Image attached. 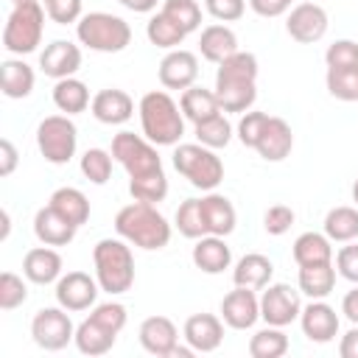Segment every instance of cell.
Returning a JSON list of instances; mask_svg holds the SVG:
<instances>
[{
    "label": "cell",
    "instance_id": "cell-24",
    "mask_svg": "<svg viewBox=\"0 0 358 358\" xmlns=\"http://www.w3.org/2000/svg\"><path fill=\"white\" fill-rule=\"evenodd\" d=\"M193 266L204 274H221L232 266V252L221 235H201L193 246Z\"/></svg>",
    "mask_w": 358,
    "mask_h": 358
},
{
    "label": "cell",
    "instance_id": "cell-11",
    "mask_svg": "<svg viewBox=\"0 0 358 358\" xmlns=\"http://www.w3.org/2000/svg\"><path fill=\"white\" fill-rule=\"evenodd\" d=\"M302 313V299L299 291L291 288L288 282H268L263 296H260V319L274 327H288L296 322Z\"/></svg>",
    "mask_w": 358,
    "mask_h": 358
},
{
    "label": "cell",
    "instance_id": "cell-50",
    "mask_svg": "<svg viewBox=\"0 0 358 358\" xmlns=\"http://www.w3.org/2000/svg\"><path fill=\"white\" fill-rule=\"evenodd\" d=\"M204 8L218 22H235L246 11V0H204Z\"/></svg>",
    "mask_w": 358,
    "mask_h": 358
},
{
    "label": "cell",
    "instance_id": "cell-38",
    "mask_svg": "<svg viewBox=\"0 0 358 358\" xmlns=\"http://www.w3.org/2000/svg\"><path fill=\"white\" fill-rule=\"evenodd\" d=\"M193 134H196V143H201V145H207V148L215 151V148H224L232 140V123L218 112V115L196 123L193 126Z\"/></svg>",
    "mask_w": 358,
    "mask_h": 358
},
{
    "label": "cell",
    "instance_id": "cell-26",
    "mask_svg": "<svg viewBox=\"0 0 358 358\" xmlns=\"http://www.w3.org/2000/svg\"><path fill=\"white\" fill-rule=\"evenodd\" d=\"M199 50H201V56H204L207 62L221 64L224 59H229V56L238 53L241 48H238L235 31H232L229 25L215 22V25H207V28L201 31V36H199Z\"/></svg>",
    "mask_w": 358,
    "mask_h": 358
},
{
    "label": "cell",
    "instance_id": "cell-10",
    "mask_svg": "<svg viewBox=\"0 0 358 358\" xmlns=\"http://www.w3.org/2000/svg\"><path fill=\"white\" fill-rule=\"evenodd\" d=\"M31 336H34L36 347H42L48 352H59L70 341H76V327H73V322L62 305L59 308H42L31 319Z\"/></svg>",
    "mask_w": 358,
    "mask_h": 358
},
{
    "label": "cell",
    "instance_id": "cell-22",
    "mask_svg": "<svg viewBox=\"0 0 358 358\" xmlns=\"http://www.w3.org/2000/svg\"><path fill=\"white\" fill-rule=\"evenodd\" d=\"M76 224H70L56 207L45 204L36 210L34 215V235L39 243H48V246H67L73 238H76Z\"/></svg>",
    "mask_w": 358,
    "mask_h": 358
},
{
    "label": "cell",
    "instance_id": "cell-60",
    "mask_svg": "<svg viewBox=\"0 0 358 358\" xmlns=\"http://www.w3.org/2000/svg\"><path fill=\"white\" fill-rule=\"evenodd\" d=\"M313 3H316V0H313Z\"/></svg>",
    "mask_w": 358,
    "mask_h": 358
},
{
    "label": "cell",
    "instance_id": "cell-20",
    "mask_svg": "<svg viewBox=\"0 0 358 358\" xmlns=\"http://www.w3.org/2000/svg\"><path fill=\"white\" fill-rule=\"evenodd\" d=\"M90 112H92L95 120H101V123H106V126H120V123L131 120V115H134V101H131L129 92L109 87V90H101V92L92 95Z\"/></svg>",
    "mask_w": 358,
    "mask_h": 358
},
{
    "label": "cell",
    "instance_id": "cell-8",
    "mask_svg": "<svg viewBox=\"0 0 358 358\" xmlns=\"http://www.w3.org/2000/svg\"><path fill=\"white\" fill-rule=\"evenodd\" d=\"M36 145H39V154L50 165L70 162L76 157V145H78V131H76V123L70 120V115H48L36 126Z\"/></svg>",
    "mask_w": 358,
    "mask_h": 358
},
{
    "label": "cell",
    "instance_id": "cell-58",
    "mask_svg": "<svg viewBox=\"0 0 358 358\" xmlns=\"http://www.w3.org/2000/svg\"><path fill=\"white\" fill-rule=\"evenodd\" d=\"M352 201H355V207H358V179L352 182Z\"/></svg>",
    "mask_w": 358,
    "mask_h": 358
},
{
    "label": "cell",
    "instance_id": "cell-45",
    "mask_svg": "<svg viewBox=\"0 0 358 358\" xmlns=\"http://www.w3.org/2000/svg\"><path fill=\"white\" fill-rule=\"evenodd\" d=\"M324 64L327 67H358V42H352V39H336L324 50Z\"/></svg>",
    "mask_w": 358,
    "mask_h": 358
},
{
    "label": "cell",
    "instance_id": "cell-16",
    "mask_svg": "<svg viewBox=\"0 0 358 358\" xmlns=\"http://www.w3.org/2000/svg\"><path fill=\"white\" fill-rule=\"evenodd\" d=\"M299 324L305 338L316 344H327L338 336V313L324 299H310V305H305L299 313Z\"/></svg>",
    "mask_w": 358,
    "mask_h": 358
},
{
    "label": "cell",
    "instance_id": "cell-14",
    "mask_svg": "<svg viewBox=\"0 0 358 358\" xmlns=\"http://www.w3.org/2000/svg\"><path fill=\"white\" fill-rule=\"evenodd\" d=\"M199 78V59L185 48H173L159 62V84L165 90H187Z\"/></svg>",
    "mask_w": 358,
    "mask_h": 358
},
{
    "label": "cell",
    "instance_id": "cell-12",
    "mask_svg": "<svg viewBox=\"0 0 358 358\" xmlns=\"http://www.w3.org/2000/svg\"><path fill=\"white\" fill-rule=\"evenodd\" d=\"M98 291H101L98 280L90 277L87 271H67L56 280V302L70 313L95 308Z\"/></svg>",
    "mask_w": 358,
    "mask_h": 358
},
{
    "label": "cell",
    "instance_id": "cell-52",
    "mask_svg": "<svg viewBox=\"0 0 358 358\" xmlns=\"http://www.w3.org/2000/svg\"><path fill=\"white\" fill-rule=\"evenodd\" d=\"M294 0H249V6H252V11L255 14H260V17H282L285 11H291L294 6H291Z\"/></svg>",
    "mask_w": 358,
    "mask_h": 358
},
{
    "label": "cell",
    "instance_id": "cell-31",
    "mask_svg": "<svg viewBox=\"0 0 358 358\" xmlns=\"http://www.w3.org/2000/svg\"><path fill=\"white\" fill-rule=\"evenodd\" d=\"M333 241L324 232H302L294 241V260L296 266H313V263H333Z\"/></svg>",
    "mask_w": 358,
    "mask_h": 358
},
{
    "label": "cell",
    "instance_id": "cell-55",
    "mask_svg": "<svg viewBox=\"0 0 358 358\" xmlns=\"http://www.w3.org/2000/svg\"><path fill=\"white\" fill-rule=\"evenodd\" d=\"M341 313H344L352 324H358V285L344 294V299H341Z\"/></svg>",
    "mask_w": 358,
    "mask_h": 358
},
{
    "label": "cell",
    "instance_id": "cell-36",
    "mask_svg": "<svg viewBox=\"0 0 358 358\" xmlns=\"http://www.w3.org/2000/svg\"><path fill=\"white\" fill-rule=\"evenodd\" d=\"M288 352V336L282 333V327H263L249 338V355L252 358H280Z\"/></svg>",
    "mask_w": 358,
    "mask_h": 358
},
{
    "label": "cell",
    "instance_id": "cell-39",
    "mask_svg": "<svg viewBox=\"0 0 358 358\" xmlns=\"http://www.w3.org/2000/svg\"><path fill=\"white\" fill-rule=\"evenodd\" d=\"M129 193L134 201H145V204H159L168 196V176L165 171L148 173V176H134L129 179Z\"/></svg>",
    "mask_w": 358,
    "mask_h": 358
},
{
    "label": "cell",
    "instance_id": "cell-32",
    "mask_svg": "<svg viewBox=\"0 0 358 358\" xmlns=\"http://www.w3.org/2000/svg\"><path fill=\"white\" fill-rule=\"evenodd\" d=\"M53 103L64 115H78V112H84L92 103V98H90L87 84L70 76V78H59L56 81V87H53Z\"/></svg>",
    "mask_w": 358,
    "mask_h": 358
},
{
    "label": "cell",
    "instance_id": "cell-1",
    "mask_svg": "<svg viewBox=\"0 0 358 358\" xmlns=\"http://www.w3.org/2000/svg\"><path fill=\"white\" fill-rule=\"evenodd\" d=\"M215 98L221 112H249L257 98V56L238 50L215 70Z\"/></svg>",
    "mask_w": 358,
    "mask_h": 358
},
{
    "label": "cell",
    "instance_id": "cell-59",
    "mask_svg": "<svg viewBox=\"0 0 358 358\" xmlns=\"http://www.w3.org/2000/svg\"><path fill=\"white\" fill-rule=\"evenodd\" d=\"M11 3H25V0H11Z\"/></svg>",
    "mask_w": 358,
    "mask_h": 358
},
{
    "label": "cell",
    "instance_id": "cell-9",
    "mask_svg": "<svg viewBox=\"0 0 358 358\" xmlns=\"http://www.w3.org/2000/svg\"><path fill=\"white\" fill-rule=\"evenodd\" d=\"M112 157L126 168L129 179L148 176L162 171V159L157 154V145L148 137H140L134 131H117L112 140Z\"/></svg>",
    "mask_w": 358,
    "mask_h": 358
},
{
    "label": "cell",
    "instance_id": "cell-49",
    "mask_svg": "<svg viewBox=\"0 0 358 358\" xmlns=\"http://www.w3.org/2000/svg\"><path fill=\"white\" fill-rule=\"evenodd\" d=\"M294 218L296 215H294V210L288 204H271L266 210V215H263V227H266L268 235H285L291 229Z\"/></svg>",
    "mask_w": 358,
    "mask_h": 358
},
{
    "label": "cell",
    "instance_id": "cell-51",
    "mask_svg": "<svg viewBox=\"0 0 358 358\" xmlns=\"http://www.w3.org/2000/svg\"><path fill=\"white\" fill-rule=\"evenodd\" d=\"M336 268L344 280L358 285V243H347L336 252Z\"/></svg>",
    "mask_w": 358,
    "mask_h": 358
},
{
    "label": "cell",
    "instance_id": "cell-2",
    "mask_svg": "<svg viewBox=\"0 0 358 358\" xmlns=\"http://www.w3.org/2000/svg\"><path fill=\"white\" fill-rule=\"evenodd\" d=\"M115 232L131 246H140L148 252L162 249L171 241V224L154 204H145V201H131L120 207L115 215Z\"/></svg>",
    "mask_w": 358,
    "mask_h": 358
},
{
    "label": "cell",
    "instance_id": "cell-56",
    "mask_svg": "<svg viewBox=\"0 0 358 358\" xmlns=\"http://www.w3.org/2000/svg\"><path fill=\"white\" fill-rule=\"evenodd\" d=\"M123 8H129V11H134V14H148V11H154L157 8V3L159 0H117Z\"/></svg>",
    "mask_w": 358,
    "mask_h": 358
},
{
    "label": "cell",
    "instance_id": "cell-25",
    "mask_svg": "<svg viewBox=\"0 0 358 358\" xmlns=\"http://www.w3.org/2000/svg\"><path fill=\"white\" fill-rule=\"evenodd\" d=\"M199 201H201V215H204L207 235H221V238H227V235L235 229V221H238L232 201H229L227 196H221V193H213V190H210L207 196H201Z\"/></svg>",
    "mask_w": 358,
    "mask_h": 358
},
{
    "label": "cell",
    "instance_id": "cell-34",
    "mask_svg": "<svg viewBox=\"0 0 358 358\" xmlns=\"http://www.w3.org/2000/svg\"><path fill=\"white\" fill-rule=\"evenodd\" d=\"M48 204L56 207L76 227H81V224L90 221V199L78 187H59V190H53V196H50Z\"/></svg>",
    "mask_w": 358,
    "mask_h": 358
},
{
    "label": "cell",
    "instance_id": "cell-46",
    "mask_svg": "<svg viewBox=\"0 0 358 358\" xmlns=\"http://www.w3.org/2000/svg\"><path fill=\"white\" fill-rule=\"evenodd\" d=\"M266 120H268L266 112H255V109L243 112L241 120H238V140H241L246 148H255L257 140H260V131H263Z\"/></svg>",
    "mask_w": 358,
    "mask_h": 358
},
{
    "label": "cell",
    "instance_id": "cell-29",
    "mask_svg": "<svg viewBox=\"0 0 358 358\" xmlns=\"http://www.w3.org/2000/svg\"><path fill=\"white\" fill-rule=\"evenodd\" d=\"M117 341V333L98 324L92 316H87L78 327H76V347L84 355H106Z\"/></svg>",
    "mask_w": 358,
    "mask_h": 358
},
{
    "label": "cell",
    "instance_id": "cell-27",
    "mask_svg": "<svg viewBox=\"0 0 358 358\" xmlns=\"http://www.w3.org/2000/svg\"><path fill=\"white\" fill-rule=\"evenodd\" d=\"M271 274H274V263H271L266 255H260V252H249V255H243V257L235 263V268H232V282L241 285V288H255V291H260V288H266V285L271 282Z\"/></svg>",
    "mask_w": 358,
    "mask_h": 358
},
{
    "label": "cell",
    "instance_id": "cell-37",
    "mask_svg": "<svg viewBox=\"0 0 358 358\" xmlns=\"http://www.w3.org/2000/svg\"><path fill=\"white\" fill-rule=\"evenodd\" d=\"M145 36H148L151 45H157V48H162V50H173V48H179V45L185 42L187 34H185L173 20H168V17L159 11V14H154V17L148 20Z\"/></svg>",
    "mask_w": 358,
    "mask_h": 358
},
{
    "label": "cell",
    "instance_id": "cell-13",
    "mask_svg": "<svg viewBox=\"0 0 358 358\" xmlns=\"http://www.w3.org/2000/svg\"><path fill=\"white\" fill-rule=\"evenodd\" d=\"M285 31L294 42L299 45H313L319 42L324 34H327V11L313 3V0H305V3H296L291 11H288V20H285Z\"/></svg>",
    "mask_w": 358,
    "mask_h": 358
},
{
    "label": "cell",
    "instance_id": "cell-40",
    "mask_svg": "<svg viewBox=\"0 0 358 358\" xmlns=\"http://www.w3.org/2000/svg\"><path fill=\"white\" fill-rule=\"evenodd\" d=\"M173 224L179 229V235L190 238V241H199L201 235H207V227H204V215H201V201L199 199H185L173 215Z\"/></svg>",
    "mask_w": 358,
    "mask_h": 358
},
{
    "label": "cell",
    "instance_id": "cell-57",
    "mask_svg": "<svg viewBox=\"0 0 358 358\" xmlns=\"http://www.w3.org/2000/svg\"><path fill=\"white\" fill-rule=\"evenodd\" d=\"M8 229H11V218H8V210H3V232H0L3 241L8 238Z\"/></svg>",
    "mask_w": 358,
    "mask_h": 358
},
{
    "label": "cell",
    "instance_id": "cell-35",
    "mask_svg": "<svg viewBox=\"0 0 358 358\" xmlns=\"http://www.w3.org/2000/svg\"><path fill=\"white\" fill-rule=\"evenodd\" d=\"M324 235L333 243H350L358 238V207H333L324 215Z\"/></svg>",
    "mask_w": 358,
    "mask_h": 358
},
{
    "label": "cell",
    "instance_id": "cell-41",
    "mask_svg": "<svg viewBox=\"0 0 358 358\" xmlns=\"http://www.w3.org/2000/svg\"><path fill=\"white\" fill-rule=\"evenodd\" d=\"M327 92L338 101H358V67H327Z\"/></svg>",
    "mask_w": 358,
    "mask_h": 358
},
{
    "label": "cell",
    "instance_id": "cell-21",
    "mask_svg": "<svg viewBox=\"0 0 358 358\" xmlns=\"http://www.w3.org/2000/svg\"><path fill=\"white\" fill-rule=\"evenodd\" d=\"M22 274L34 285H50L62 277V255L53 246H34L22 257Z\"/></svg>",
    "mask_w": 358,
    "mask_h": 358
},
{
    "label": "cell",
    "instance_id": "cell-54",
    "mask_svg": "<svg viewBox=\"0 0 358 358\" xmlns=\"http://www.w3.org/2000/svg\"><path fill=\"white\" fill-rule=\"evenodd\" d=\"M338 355L341 358H358V324H352L341 341H338Z\"/></svg>",
    "mask_w": 358,
    "mask_h": 358
},
{
    "label": "cell",
    "instance_id": "cell-43",
    "mask_svg": "<svg viewBox=\"0 0 358 358\" xmlns=\"http://www.w3.org/2000/svg\"><path fill=\"white\" fill-rule=\"evenodd\" d=\"M112 151L106 148H87L81 157V173L92 185H106L112 179Z\"/></svg>",
    "mask_w": 358,
    "mask_h": 358
},
{
    "label": "cell",
    "instance_id": "cell-5",
    "mask_svg": "<svg viewBox=\"0 0 358 358\" xmlns=\"http://www.w3.org/2000/svg\"><path fill=\"white\" fill-rule=\"evenodd\" d=\"M76 36L84 48L98 53H120L131 42V28L123 17L109 11H90L76 22Z\"/></svg>",
    "mask_w": 358,
    "mask_h": 358
},
{
    "label": "cell",
    "instance_id": "cell-3",
    "mask_svg": "<svg viewBox=\"0 0 358 358\" xmlns=\"http://www.w3.org/2000/svg\"><path fill=\"white\" fill-rule=\"evenodd\" d=\"M140 126L143 137H148L154 145H176L185 134V115L182 106L165 92V90H151L140 98Z\"/></svg>",
    "mask_w": 358,
    "mask_h": 358
},
{
    "label": "cell",
    "instance_id": "cell-47",
    "mask_svg": "<svg viewBox=\"0 0 358 358\" xmlns=\"http://www.w3.org/2000/svg\"><path fill=\"white\" fill-rule=\"evenodd\" d=\"M90 316H92L98 324H103V327H109V330H115V333H120V330L126 327V319H129V313H126V308H123L120 302H101V305L92 308Z\"/></svg>",
    "mask_w": 358,
    "mask_h": 358
},
{
    "label": "cell",
    "instance_id": "cell-6",
    "mask_svg": "<svg viewBox=\"0 0 358 358\" xmlns=\"http://www.w3.org/2000/svg\"><path fill=\"white\" fill-rule=\"evenodd\" d=\"M45 34V8L39 0L14 3L6 28H3V48L14 56L34 53Z\"/></svg>",
    "mask_w": 358,
    "mask_h": 358
},
{
    "label": "cell",
    "instance_id": "cell-28",
    "mask_svg": "<svg viewBox=\"0 0 358 358\" xmlns=\"http://www.w3.org/2000/svg\"><path fill=\"white\" fill-rule=\"evenodd\" d=\"M34 81H36L34 67L25 64L22 59H6L0 64V87L6 98H14V101L28 98L34 92Z\"/></svg>",
    "mask_w": 358,
    "mask_h": 358
},
{
    "label": "cell",
    "instance_id": "cell-44",
    "mask_svg": "<svg viewBox=\"0 0 358 358\" xmlns=\"http://www.w3.org/2000/svg\"><path fill=\"white\" fill-rule=\"evenodd\" d=\"M28 299V285L22 282L20 274L14 271H3L0 274V308L3 310H14Z\"/></svg>",
    "mask_w": 358,
    "mask_h": 358
},
{
    "label": "cell",
    "instance_id": "cell-48",
    "mask_svg": "<svg viewBox=\"0 0 358 358\" xmlns=\"http://www.w3.org/2000/svg\"><path fill=\"white\" fill-rule=\"evenodd\" d=\"M42 3H45V14L59 25H70L81 20V0H42Z\"/></svg>",
    "mask_w": 358,
    "mask_h": 358
},
{
    "label": "cell",
    "instance_id": "cell-53",
    "mask_svg": "<svg viewBox=\"0 0 358 358\" xmlns=\"http://www.w3.org/2000/svg\"><path fill=\"white\" fill-rule=\"evenodd\" d=\"M17 162H20V154L14 148V143L8 137L0 140V176H11L17 171Z\"/></svg>",
    "mask_w": 358,
    "mask_h": 358
},
{
    "label": "cell",
    "instance_id": "cell-15",
    "mask_svg": "<svg viewBox=\"0 0 358 358\" xmlns=\"http://www.w3.org/2000/svg\"><path fill=\"white\" fill-rule=\"evenodd\" d=\"M221 319L232 330H249V327H255V322L260 319V299L255 296V288L235 285V291H229L221 299Z\"/></svg>",
    "mask_w": 358,
    "mask_h": 358
},
{
    "label": "cell",
    "instance_id": "cell-33",
    "mask_svg": "<svg viewBox=\"0 0 358 358\" xmlns=\"http://www.w3.org/2000/svg\"><path fill=\"white\" fill-rule=\"evenodd\" d=\"M336 285V268L333 263H313L299 266V291L310 299H324Z\"/></svg>",
    "mask_w": 358,
    "mask_h": 358
},
{
    "label": "cell",
    "instance_id": "cell-7",
    "mask_svg": "<svg viewBox=\"0 0 358 358\" xmlns=\"http://www.w3.org/2000/svg\"><path fill=\"white\" fill-rule=\"evenodd\" d=\"M173 168L199 190H215L224 179V162L201 143H179L173 148Z\"/></svg>",
    "mask_w": 358,
    "mask_h": 358
},
{
    "label": "cell",
    "instance_id": "cell-18",
    "mask_svg": "<svg viewBox=\"0 0 358 358\" xmlns=\"http://www.w3.org/2000/svg\"><path fill=\"white\" fill-rule=\"evenodd\" d=\"M137 336H140L143 350L157 355V358H168L179 347V330H176V324L168 316H148V319H143Z\"/></svg>",
    "mask_w": 358,
    "mask_h": 358
},
{
    "label": "cell",
    "instance_id": "cell-4",
    "mask_svg": "<svg viewBox=\"0 0 358 358\" xmlns=\"http://www.w3.org/2000/svg\"><path fill=\"white\" fill-rule=\"evenodd\" d=\"M92 263H95V280L101 291L117 296L134 285V255L129 241L123 238L98 241L92 249Z\"/></svg>",
    "mask_w": 358,
    "mask_h": 358
},
{
    "label": "cell",
    "instance_id": "cell-17",
    "mask_svg": "<svg viewBox=\"0 0 358 358\" xmlns=\"http://www.w3.org/2000/svg\"><path fill=\"white\" fill-rule=\"evenodd\" d=\"M81 67V48L67 42V39H53L50 45H45V50L39 53V70L50 78H70L76 76Z\"/></svg>",
    "mask_w": 358,
    "mask_h": 358
},
{
    "label": "cell",
    "instance_id": "cell-30",
    "mask_svg": "<svg viewBox=\"0 0 358 358\" xmlns=\"http://www.w3.org/2000/svg\"><path fill=\"white\" fill-rule=\"evenodd\" d=\"M179 106H182V115H185L193 126L221 112L215 92H213V90H204V87H196V84H193V87H187V90H182Z\"/></svg>",
    "mask_w": 358,
    "mask_h": 358
},
{
    "label": "cell",
    "instance_id": "cell-42",
    "mask_svg": "<svg viewBox=\"0 0 358 358\" xmlns=\"http://www.w3.org/2000/svg\"><path fill=\"white\" fill-rule=\"evenodd\" d=\"M162 14L173 20L185 34H193L201 25V6L196 0H162Z\"/></svg>",
    "mask_w": 358,
    "mask_h": 358
},
{
    "label": "cell",
    "instance_id": "cell-19",
    "mask_svg": "<svg viewBox=\"0 0 358 358\" xmlns=\"http://www.w3.org/2000/svg\"><path fill=\"white\" fill-rule=\"evenodd\" d=\"M182 336L196 352H213L224 341V319H218L215 313H193L187 316Z\"/></svg>",
    "mask_w": 358,
    "mask_h": 358
},
{
    "label": "cell",
    "instance_id": "cell-23",
    "mask_svg": "<svg viewBox=\"0 0 358 358\" xmlns=\"http://www.w3.org/2000/svg\"><path fill=\"white\" fill-rule=\"evenodd\" d=\"M294 148V131L291 126L282 120V117H271L266 120L263 131H260V140L255 145V151L266 159V162H282Z\"/></svg>",
    "mask_w": 358,
    "mask_h": 358
}]
</instances>
